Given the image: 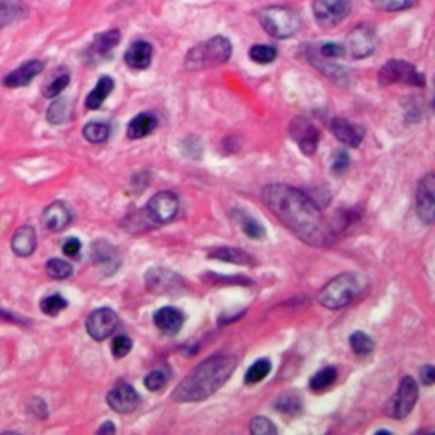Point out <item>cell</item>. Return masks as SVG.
I'll return each instance as SVG.
<instances>
[{
  "label": "cell",
  "instance_id": "6da1fadb",
  "mask_svg": "<svg viewBox=\"0 0 435 435\" xmlns=\"http://www.w3.org/2000/svg\"><path fill=\"white\" fill-rule=\"evenodd\" d=\"M262 201L286 228L308 245L328 247L335 242V229L323 216L316 201L303 190L286 184H272L264 187Z\"/></svg>",
  "mask_w": 435,
  "mask_h": 435
},
{
  "label": "cell",
  "instance_id": "7a4b0ae2",
  "mask_svg": "<svg viewBox=\"0 0 435 435\" xmlns=\"http://www.w3.org/2000/svg\"><path fill=\"white\" fill-rule=\"evenodd\" d=\"M236 364V357L229 353H216L203 360L177 384L172 399L177 403H194L210 398L232 377Z\"/></svg>",
  "mask_w": 435,
  "mask_h": 435
},
{
  "label": "cell",
  "instance_id": "3957f363",
  "mask_svg": "<svg viewBox=\"0 0 435 435\" xmlns=\"http://www.w3.org/2000/svg\"><path fill=\"white\" fill-rule=\"evenodd\" d=\"M367 282L362 275L353 272H344L332 281H328L318 293V303L327 310H340L347 306L366 289Z\"/></svg>",
  "mask_w": 435,
  "mask_h": 435
},
{
  "label": "cell",
  "instance_id": "277c9868",
  "mask_svg": "<svg viewBox=\"0 0 435 435\" xmlns=\"http://www.w3.org/2000/svg\"><path fill=\"white\" fill-rule=\"evenodd\" d=\"M233 46L225 36L210 38L204 43L196 45L190 48L186 55V69L187 70H204L213 66L223 65L232 58Z\"/></svg>",
  "mask_w": 435,
  "mask_h": 435
},
{
  "label": "cell",
  "instance_id": "5b68a950",
  "mask_svg": "<svg viewBox=\"0 0 435 435\" xmlns=\"http://www.w3.org/2000/svg\"><path fill=\"white\" fill-rule=\"evenodd\" d=\"M259 23L265 33L277 40L293 38L301 29V17L295 9L284 5L265 7L259 12Z\"/></svg>",
  "mask_w": 435,
  "mask_h": 435
},
{
  "label": "cell",
  "instance_id": "8992f818",
  "mask_svg": "<svg viewBox=\"0 0 435 435\" xmlns=\"http://www.w3.org/2000/svg\"><path fill=\"white\" fill-rule=\"evenodd\" d=\"M377 82L381 86L405 84V86L425 87V75L420 73L415 65L405 62V60H390L377 73Z\"/></svg>",
  "mask_w": 435,
  "mask_h": 435
},
{
  "label": "cell",
  "instance_id": "52a82bcc",
  "mask_svg": "<svg viewBox=\"0 0 435 435\" xmlns=\"http://www.w3.org/2000/svg\"><path fill=\"white\" fill-rule=\"evenodd\" d=\"M417 399H419V386L412 376H405L399 383L398 390L384 406V415L395 420H403L412 413Z\"/></svg>",
  "mask_w": 435,
  "mask_h": 435
},
{
  "label": "cell",
  "instance_id": "ba28073f",
  "mask_svg": "<svg viewBox=\"0 0 435 435\" xmlns=\"http://www.w3.org/2000/svg\"><path fill=\"white\" fill-rule=\"evenodd\" d=\"M145 213L155 225H167L179 213V197L172 190H162L148 201Z\"/></svg>",
  "mask_w": 435,
  "mask_h": 435
},
{
  "label": "cell",
  "instance_id": "9c48e42d",
  "mask_svg": "<svg viewBox=\"0 0 435 435\" xmlns=\"http://www.w3.org/2000/svg\"><path fill=\"white\" fill-rule=\"evenodd\" d=\"M352 2L350 0H314L313 14L318 24L323 27H335L349 17Z\"/></svg>",
  "mask_w": 435,
  "mask_h": 435
},
{
  "label": "cell",
  "instance_id": "30bf717a",
  "mask_svg": "<svg viewBox=\"0 0 435 435\" xmlns=\"http://www.w3.org/2000/svg\"><path fill=\"white\" fill-rule=\"evenodd\" d=\"M345 49L350 53V56L356 60L367 58L374 53L377 46L376 29L371 24H359L353 27L347 36Z\"/></svg>",
  "mask_w": 435,
  "mask_h": 435
},
{
  "label": "cell",
  "instance_id": "8fae6325",
  "mask_svg": "<svg viewBox=\"0 0 435 435\" xmlns=\"http://www.w3.org/2000/svg\"><path fill=\"white\" fill-rule=\"evenodd\" d=\"M289 134L303 153L308 157L314 155L318 143H320V129L310 119L305 116H298V118L293 119L291 125H289Z\"/></svg>",
  "mask_w": 435,
  "mask_h": 435
},
{
  "label": "cell",
  "instance_id": "7c38bea8",
  "mask_svg": "<svg viewBox=\"0 0 435 435\" xmlns=\"http://www.w3.org/2000/svg\"><path fill=\"white\" fill-rule=\"evenodd\" d=\"M119 325V318L116 314V311H112L111 308H99V310L92 311L87 318V334L90 335L94 340L102 342L109 337V335L114 334V330Z\"/></svg>",
  "mask_w": 435,
  "mask_h": 435
},
{
  "label": "cell",
  "instance_id": "4fadbf2b",
  "mask_svg": "<svg viewBox=\"0 0 435 435\" xmlns=\"http://www.w3.org/2000/svg\"><path fill=\"white\" fill-rule=\"evenodd\" d=\"M435 179L434 174H427L422 177L419 182V189H417V214H419L420 221L425 225H434L435 221Z\"/></svg>",
  "mask_w": 435,
  "mask_h": 435
},
{
  "label": "cell",
  "instance_id": "5bb4252c",
  "mask_svg": "<svg viewBox=\"0 0 435 435\" xmlns=\"http://www.w3.org/2000/svg\"><path fill=\"white\" fill-rule=\"evenodd\" d=\"M145 282H147L148 291L155 293V295H171V293L179 291V288L182 286V279L175 272L162 267L148 269Z\"/></svg>",
  "mask_w": 435,
  "mask_h": 435
},
{
  "label": "cell",
  "instance_id": "9a60e30c",
  "mask_svg": "<svg viewBox=\"0 0 435 435\" xmlns=\"http://www.w3.org/2000/svg\"><path fill=\"white\" fill-rule=\"evenodd\" d=\"M105 403L118 413H131L141 405L138 391L128 383H119L105 396Z\"/></svg>",
  "mask_w": 435,
  "mask_h": 435
},
{
  "label": "cell",
  "instance_id": "2e32d148",
  "mask_svg": "<svg viewBox=\"0 0 435 435\" xmlns=\"http://www.w3.org/2000/svg\"><path fill=\"white\" fill-rule=\"evenodd\" d=\"M121 33L118 29H109L105 33H99L88 46L86 56L90 63H99L102 60L111 58V51L119 45Z\"/></svg>",
  "mask_w": 435,
  "mask_h": 435
},
{
  "label": "cell",
  "instance_id": "e0dca14e",
  "mask_svg": "<svg viewBox=\"0 0 435 435\" xmlns=\"http://www.w3.org/2000/svg\"><path fill=\"white\" fill-rule=\"evenodd\" d=\"M92 259H94V264L108 275L114 274L121 265L118 250L111 243L102 242V240L92 243Z\"/></svg>",
  "mask_w": 435,
  "mask_h": 435
},
{
  "label": "cell",
  "instance_id": "ac0fdd59",
  "mask_svg": "<svg viewBox=\"0 0 435 435\" xmlns=\"http://www.w3.org/2000/svg\"><path fill=\"white\" fill-rule=\"evenodd\" d=\"M330 129L338 141H342V143L352 148L359 147V145L362 143L364 136H366V129H364L362 126L356 125V123L344 118H335L334 121H332Z\"/></svg>",
  "mask_w": 435,
  "mask_h": 435
},
{
  "label": "cell",
  "instance_id": "d6986e66",
  "mask_svg": "<svg viewBox=\"0 0 435 435\" xmlns=\"http://www.w3.org/2000/svg\"><path fill=\"white\" fill-rule=\"evenodd\" d=\"M184 321H186L184 313L174 306L160 308L153 316L155 327H157L162 334L169 335V337H174V335H177L182 330Z\"/></svg>",
  "mask_w": 435,
  "mask_h": 435
},
{
  "label": "cell",
  "instance_id": "ffe728a7",
  "mask_svg": "<svg viewBox=\"0 0 435 435\" xmlns=\"http://www.w3.org/2000/svg\"><path fill=\"white\" fill-rule=\"evenodd\" d=\"M45 69V63L40 62V60H31V62L23 63L21 66H17L14 72H10L9 75L3 79V86L10 87V88H17V87H26L29 86L31 80L34 77L40 75Z\"/></svg>",
  "mask_w": 435,
  "mask_h": 435
},
{
  "label": "cell",
  "instance_id": "44dd1931",
  "mask_svg": "<svg viewBox=\"0 0 435 435\" xmlns=\"http://www.w3.org/2000/svg\"><path fill=\"white\" fill-rule=\"evenodd\" d=\"M151 58H153V48L143 40L131 43L125 53L126 65L133 70H147L151 65Z\"/></svg>",
  "mask_w": 435,
  "mask_h": 435
},
{
  "label": "cell",
  "instance_id": "7402d4cb",
  "mask_svg": "<svg viewBox=\"0 0 435 435\" xmlns=\"http://www.w3.org/2000/svg\"><path fill=\"white\" fill-rule=\"evenodd\" d=\"M43 226L49 232H62L72 221V213H70L69 208L65 206V203H56L49 204L43 213Z\"/></svg>",
  "mask_w": 435,
  "mask_h": 435
},
{
  "label": "cell",
  "instance_id": "603a6c76",
  "mask_svg": "<svg viewBox=\"0 0 435 435\" xmlns=\"http://www.w3.org/2000/svg\"><path fill=\"white\" fill-rule=\"evenodd\" d=\"M14 253L19 257H29L36 250V232L33 226H21L16 229L10 242Z\"/></svg>",
  "mask_w": 435,
  "mask_h": 435
},
{
  "label": "cell",
  "instance_id": "cb8c5ba5",
  "mask_svg": "<svg viewBox=\"0 0 435 435\" xmlns=\"http://www.w3.org/2000/svg\"><path fill=\"white\" fill-rule=\"evenodd\" d=\"M157 126H158L157 116L151 114V112H141V114H138L136 118L131 119L126 133H128L129 140H141V138L153 133Z\"/></svg>",
  "mask_w": 435,
  "mask_h": 435
},
{
  "label": "cell",
  "instance_id": "d4e9b609",
  "mask_svg": "<svg viewBox=\"0 0 435 435\" xmlns=\"http://www.w3.org/2000/svg\"><path fill=\"white\" fill-rule=\"evenodd\" d=\"M112 90H114V80H112L111 77H108V75L101 77L97 82V86H95L90 92H88V95L86 99V108L90 109V111L99 109L102 104H104L105 99L109 97V94H111Z\"/></svg>",
  "mask_w": 435,
  "mask_h": 435
},
{
  "label": "cell",
  "instance_id": "484cf974",
  "mask_svg": "<svg viewBox=\"0 0 435 435\" xmlns=\"http://www.w3.org/2000/svg\"><path fill=\"white\" fill-rule=\"evenodd\" d=\"M210 259L214 260H223L229 262V264H238V265H253L252 256H249L247 252L238 249H232V247H219V249L211 250L208 253Z\"/></svg>",
  "mask_w": 435,
  "mask_h": 435
},
{
  "label": "cell",
  "instance_id": "4316f807",
  "mask_svg": "<svg viewBox=\"0 0 435 435\" xmlns=\"http://www.w3.org/2000/svg\"><path fill=\"white\" fill-rule=\"evenodd\" d=\"M232 214H233V218L236 219V223H238L240 228L243 229V233H245L247 236H250V238H253V240L264 238L265 228L260 225L259 221H257L256 218L250 216L249 213H245V211H240V210H235Z\"/></svg>",
  "mask_w": 435,
  "mask_h": 435
},
{
  "label": "cell",
  "instance_id": "83f0119b",
  "mask_svg": "<svg viewBox=\"0 0 435 435\" xmlns=\"http://www.w3.org/2000/svg\"><path fill=\"white\" fill-rule=\"evenodd\" d=\"M72 118V102L69 99H56L46 112V119L51 125H63Z\"/></svg>",
  "mask_w": 435,
  "mask_h": 435
},
{
  "label": "cell",
  "instance_id": "f1b7e54d",
  "mask_svg": "<svg viewBox=\"0 0 435 435\" xmlns=\"http://www.w3.org/2000/svg\"><path fill=\"white\" fill-rule=\"evenodd\" d=\"M337 376H338V373H337V369H335V367H332V366L323 367V369L318 371V373L314 374L313 377H311V380H310V388L313 391H318V393L328 390V388H330L332 384H334L335 381H337Z\"/></svg>",
  "mask_w": 435,
  "mask_h": 435
},
{
  "label": "cell",
  "instance_id": "f546056e",
  "mask_svg": "<svg viewBox=\"0 0 435 435\" xmlns=\"http://www.w3.org/2000/svg\"><path fill=\"white\" fill-rule=\"evenodd\" d=\"M274 408L282 415H298V413H301L303 403L293 393H284L274 401Z\"/></svg>",
  "mask_w": 435,
  "mask_h": 435
},
{
  "label": "cell",
  "instance_id": "4dcf8cb0",
  "mask_svg": "<svg viewBox=\"0 0 435 435\" xmlns=\"http://www.w3.org/2000/svg\"><path fill=\"white\" fill-rule=\"evenodd\" d=\"M82 133L84 138L90 141V143H104L109 138V134H111V126L105 125V123L90 121L84 126Z\"/></svg>",
  "mask_w": 435,
  "mask_h": 435
},
{
  "label": "cell",
  "instance_id": "1f68e13d",
  "mask_svg": "<svg viewBox=\"0 0 435 435\" xmlns=\"http://www.w3.org/2000/svg\"><path fill=\"white\" fill-rule=\"evenodd\" d=\"M350 342V349L356 356H369L374 350V342L369 335H366L364 332H353L349 337Z\"/></svg>",
  "mask_w": 435,
  "mask_h": 435
},
{
  "label": "cell",
  "instance_id": "d6a6232c",
  "mask_svg": "<svg viewBox=\"0 0 435 435\" xmlns=\"http://www.w3.org/2000/svg\"><path fill=\"white\" fill-rule=\"evenodd\" d=\"M271 360L269 359H259L249 367L245 374V384H257L264 381L271 373Z\"/></svg>",
  "mask_w": 435,
  "mask_h": 435
},
{
  "label": "cell",
  "instance_id": "836d02e7",
  "mask_svg": "<svg viewBox=\"0 0 435 435\" xmlns=\"http://www.w3.org/2000/svg\"><path fill=\"white\" fill-rule=\"evenodd\" d=\"M73 267L70 262L63 259H49L46 262V274L51 279L56 281H63V279H69L72 275Z\"/></svg>",
  "mask_w": 435,
  "mask_h": 435
},
{
  "label": "cell",
  "instance_id": "e575fe53",
  "mask_svg": "<svg viewBox=\"0 0 435 435\" xmlns=\"http://www.w3.org/2000/svg\"><path fill=\"white\" fill-rule=\"evenodd\" d=\"M249 56L252 62L259 63V65H269L277 58V49L271 45H256L250 48Z\"/></svg>",
  "mask_w": 435,
  "mask_h": 435
},
{
  "label": "cell",
  "instance_id": "d590c367",
  "mask_svg": "<svg viewBox=\"0 0 435 435\" xmlns=\"http://www.w3.org/2000/svg\"><path fill=\"white\" fill-rule=\"evenodd\" d=\"M169 377H171V374H169L165 369L151 371L150 374H147V376H145V388H147V390L151 391V393L162 391L165 386H167Z\"/></svg>",
  "mask_w": 435,
  "mask_h": 435
},
{
  "label": "cell",
  "instance_id": "8d00e7d4",
  "mask_svg": "<svg viewBox=\"0 0 435 435\" xmlns=\"http://www.w3.org/2000/svg\"><path fill=\"white\" fill-rule=\"evenodd\" d=\"M69 306L66 299L60 295H51V296H46V298L41 299L40 308L45 314H49V316H56L60 311H63L65 308Z\"/></svg>",
  "mask_w": 435,
  "mask_h": 435
},
{
  "label": "cell",
  "instance_id": "74e56055",
  "mask_svg": "<svg viewBox=\"0 0 435 435\" xmlns=\"http://www.w3.org/2000/svg\"><path fill=\"white\" fill-rule=\"evenodd\" d=\"M377 9L386 10V12H398V10L410 9L417 3V0H371Z\"/></svg>",
  "mask_w": 435,
  "mask_h": 435
},
{
  "label": "cell",
  "instance_id": "f35d334b",
  "mask_svg": "<svg viewBox=\"0 0 435 435\" xmlns=\"http://www.w3.org/2000/svg\"><path fill=\"white\" fill-rule=\"evenodd\" d=\"M70 84V73H62V75L55 77L51 82L48 84V87L45 88V97L53 99V97H58Z\"/></svg>",
  "mask_w": 435,
  "mask_h": 435
},
{
  "label": "cell",
  "instance_id": "ab89813d",
  "mask_svg": "<svg viewBox=\"0 0 435 435\" xmlns=\"http://www.w3.org/2000/svg\"><path fill=\"white\" fill-rule=\"evenodd\" d=\"M250 434L253 435H274L277 434L274 423L265 417H253L250 422Z\"/></svg>",
  "mask_w": 435,
  "mask_h": 435
},
{
  "label": "cell",
  "instance_id": "60d3db41",
  "mask_svg": "<svg viewBox=\"0 0 435 435\" xmlns=\"http://www.w3.org/2000/svg\"><path fill=\"white\" fill-rule=\"evenodd\" d=\"M133 349V342L126 335H118V337L112 340V353H114L116 359H123L126 357Z\"/></svg>",
  "mask_w": 435,
  "mask_h": 435
},
{
  "label": "cell",
  "instance_id": "b9f144b4",
  "mask_svg": "<svg viewBox=\"0 0 435 435\" xmlns=\"http://www.w3.org/2000/svg\"><path fill=\"white\" fill-rule=\"evenodd\" d=\"M318 51H320L321 58H327V60L340 58V56H344L345 53V46L338 43H325L318 48Z\"/></svg>",
  "mask_w": 435,
  "mask_h": 435
},
{
  "label": "cell",
  "instance_id": "7bdbcfd3",
  "mask_svg": "<svg viewBox=\"0 0 435 435\" xmlns=\"http://www.w3.org/2000/svg\"><path fill=\"white\" fill-rule=\"evenodd\" d=\"M350 165V158H349V153L347 151H337L334 157V162H332V169H334L335 174H345L347 172Z\"/></svg>",
  "mask_w": 435,
  "mask_h": 435
},
{
  "label": "cell",
  "instance_id": "ee69618b",
  "mask_svg": "<svg viewBox=\"0 0 435 435\" xmlns=\"http://www.w3.org/2000/svg\"><path fill=\"white\" fill-rule=\"evenodd\" d=\"M80 250H82V243H80L79 238H69L63 243V253L66 257H72V259H77L80 256Z\"/></svg>",
  "mask_w": 435,
  "mask_h": 435
},
{
  "label": "cell",
  "instance_id": "f6af8a7d",
  "mask_svg": "<svg viewBox=\"0 0 435 435\" xmlns=\"http://www.w3.org/2000/svg\"><path fill=\"white\" fill-rule=\"evenodd\" d=\"M420 376H422V383H423V384H427V386H430V384H434V381H435L434 367L430 366V364H427V366H423L422 371H420Z\"/></svg>",
  "mask_w": 435,
  "mask_h": 435
},
{
  "label": "cell",
  "instance_id": "bcb514c9",
  "mask_svg": "<svg viewBox=\"0 0 435 435\" xmlns=\"http://www.w3.org/2000/svg\"><path fill=\"white\" fill-rule=\"evenodd\" d=\"M0 318H2V320H7V321H12V323H21V318H17V316H14L12 313H9V311H3V310H0Z\"/></svg>",
  "mask_w": 435,
  "mask_h": 435
},
{
  "label": "cell",
  "instance_id": "7dc6e473",
  "mask_svg": "<svg viewBox=\"0 0 435 435\" xmlns=\"http://www.w3.org/2000/svg\"><path fill=\"white\" fill-rule=\"evenodd\" d=\"M105 432H109V434H114L116 432V427L112 425V422H105L104 425H102L101 429L97 430V434H105Z\"/></svg>",
  "mask_w": 435,
  "mask_h": 435
}]
</instances>
